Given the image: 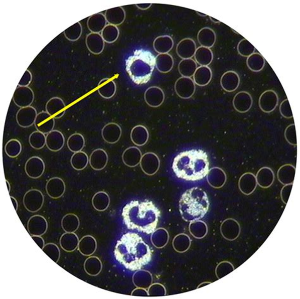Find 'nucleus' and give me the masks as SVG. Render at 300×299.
<instances>
[{
	"mask_svg": "<svg viewBox=\"0 0 300 299\" xmlns=\"http://www.w3.org/2000/svg\"><path fill=\"white\" fill-rule=\"evenodd\" d=\"M114 256L128 270H139L151 261L152 252L141 236L135 233L123 235L116 244Z\"/></svg>",
	"mask_w": 300,
	"mask_h": 299,
	"instance_id": "nucleus-1",
	"label": "nucleus"
},
{
	"mask_svg": "<svg viewBox=\"0 0 300 299\" xmlns=\"http://www.w3.org/2000/svg\"><path fill=\"white\" fill-rule=\"evenodd\" d=\"M122 216L128 229L150 234L156 231L161 211L149 200H134L122 209Z\"/></svg>",
	"mask_w": 300,
	"mask_h": 299,
	"instance_id": "nucleus-2",
	"label": "nucleus"
},
{
	"mask_svg": "<svg viewBox=\"0 0 300 299\" xmlns=\"http://www.w3.org/2000/svg\"><path fill=\"white\" fill-rule=\"evenodd\" d=\"M207 153L202 150H192L180 153L174 159L173 170L179 179L186 181H199L209 171Z\"/></svg>",
	"mask_w": 300,
	"mask_h": 299,
	"instance_id": "nucleus-3",
	"label": "nucleus"
},
{
	"mask_svg": "<svg viewBox=\"0 0 300 299\" xmlns=\"http://www.w3.org/2000/svg\"><path fill=\"white\" fill-rule=\"evenodd\" d=\"M179 206L184 220L192 223L197 222L204 217L209 211V199L202 189L193 187L183 194Z\"/></svg>",
	"mask_w": 300,
	"mask_h": 299,
	"instance_id": "nucleus-4",
	"label": "nucleus"
},
{
	"mask_svg": "<svg viewBox=\"0 0 300 299\" xmlns=\"http://www.w3.org/2000/svg\"><path fill=\"white\" fill-rule=\"evenodd\" d=\"M156 67V57L150 51L136 50L125 62V70L137 85L146 84L151 79Z\"/></svg>",
	"mask_w": 300,
	"mask_h": 299,
	"instance_id": "nucleus-5",
	"label": "nucleus"
},
{
	"mask_svg": "<svg viewBox=\"0 0 300 299\" xmlns=\"http://www.w3.org/2000/svg\"><path fill=\"white\" fill-rule=\"evenodd\" d=\"M45 197L42 192L38 189H31L26 192L23 198V204L27 211L36 213L42 208Z\"/></svg>",
	"mask_w": 300,
	"mask_h": 299,
	"instance_id": "nucleus-6",
	"label": "nucleus"
},
{
	"mask_svg": "<svg viewBox=\"0 0 300 299\" xmlns=\"http://www.w3.org/2000/svg\"><path fill=\"white\" fill-rule=\"evenodd\" d=\"M192 78L182 77L176 82L175 91L179 97L184 99L192 98L196 91V86Z\"/></svg>",
	"mask_w": 300,
	"mask_h": 299,
	"instance_id": "nucleus-7",
	"label": "nucleus"
},
{
	"mask_svg": "<svg viewBox=\"0 0 300 299\" xmlns=\"http://www.w3.org/2000/svg\"><path fill=\"white\" fill-rule=\"evenodd\" d=\"M35 100V93L30 87H18L13 96L14 103L19 108L31 106Z\"/></svg>",
	"mask_w": 300,
	"mask_h": 299,
	"instance_id": "nucleus-8",
	"label": "nucleus"
},
{
	"mask_svg": "<svg viewBox=\"0 0 300 299\" xmlns=\"http://www.w3.org/2000/svg\"><path fill=\"white\" fill-rule=\"evenodd\" d=\"M45 170V162L40 157H31L26 163V174L31 179H37L40 178L44 174Z\"/></svg>",
	"mask_w": 300,
	"mask_h": 299,
	"instance_id": "nucleus-9",
	"label": "nucleus"
},
{
	"mask_svg": "<svg viewBox=\"0 0 300 299\" xmlns=\"http://www.w3.org/2000/svg\"><path fill=\"white\" fill-rule=\"evenodd\" d=\"M48 228L47 220L44 216L34 215L29 219L27 228L31 236H42L47 233Z\"/></svg>",
	"mask_w": 300,
	"mask_h": 299,
	"instance_id": "nucleus-10",
	"label": "nucleus"
},
{
	"mask_svg": "<svg viewBox=\"0 0 300 299\" xmlns=\"http://www.w3.org/2000/svg\"><path fill=\"white\" fill-rule=\"evenodd\" d=\"M37 115V111L33 106L22 108L17 113V123L21 127H30L35 124Z\"/></svg>",
	"mask_w": 300,
	"mask_h": 299,
	"instance_id": "nucleus-11",
	"label": "nucleus"
},
{
	"mask_svg": "<svg viewBox=\"0 0 300 299\" xmlns=\"http://www.w3.org/2000/svg\"><path fill=\"white\" fill-rule=\"evenodd\" d=\"M279 103L276 92L273 90H267L263 92L259 98V106L265 113H270L274 111Z\"/></svg>",
	"mask_w": 300,
	"mask_h": 299,
	"instance_id": "nucleus-12",
	"label": "nucleus"
},
{
	"mask_svg": "<svg viewBox=\"0 0 300 299\" xmlns=\"http://www.w3.org/2000/svg\"><path fill=\"white\" fill-rule=\"evenodd\" d=\"M139 164L142 172L147 176H152L158 172L160 160L159 157L155 153H146L142 156Z\"/></svg>",
	"mask_w": 300,
	"mask_h": 299,
	"instance_id": "nucleus-13",
	"label": "nucleus"
},
{
	"mask_svg": "<svg viewBox=\"0 0 300 299\" xmlns=\"http://www.w3.org/2000/svg\"><path fill=\"white\" fill-rule=\"evenodd\" d=\"M55 120L47 111H43L38 114L34 125L39 132L48 134L54 129Z\"/></svg>",
	"mask_w": 300,
	"mask_h": 299,
	"instance_id": "nucleus-14",
	"label": "nucleus"
},
{
	"mask_svg": "<svg viewBox=\"0 0 300 299\" xmlns=\"http://www.w3.org/2000/svg\"><path fill=\"white\" fill-rule=\"evenodd\" d=\"M145 102L147 105L157 108L161 106L165 100V94L161 88L152 86L146 89L144 95Z\"/></svg>",
	"mask_w": 300,
	"mask_h": 299,
	"instance_id": "nucleus-15",
	"label": "nucleus"
},
{
	"mask_svg": "<svg viewBox=\"0 0 300 299\" xmlns=\"http://www.w3.org/2000/svg\"><path fill=\"white\" fill-rule=\"evenodd\" d=\"M66 186L64 181L59 177H53L46 184V192L50 198L57 199L61 198L65 192Z\"/></svg>",
	"mask_w": 300,
	"mask_h": 299,
	"instance_id": "nucleus-16",
	"label": "nucleus"
},
{
	"mask_svg": "<svg viewBox=\"0 0 300 299\" xmlns=\"http://www.w3.org/2000/svg\"><path fill=\"white\" fill-rule=\"evenodd\" d=\"M101 135L106 142L111 144H115L122 135V128L117 123H107L102 128Z\"/></svg>",
	"mask_w": 300,
	"mask_h": 299,
	"instance_id": "nucleus-17",
	"label": "nucleus"
},
{
	"mask_svg": "<svg viewBox=\"0 0 300 299\" xmlns=\"http://www.w3.org/2000/svg\"><path fill=\"white\" fill-rule=\"evenodd\" d=\"M253 105V98L251 94L246 91L237 93L233 99L234 109L239 113L248 112Z\"/></svg>",
	"mask_w": 300,
	"mask_h": 299,
	"instance_id": "nucleus-18",
	"label": "nucleus"
},
{
	"mask_svg": "<svg viewBox=\"0 0 300 299\" xmlns=\"http://www.w3.org/2000/svg\"><path fill=\"white\" fill-rule=\"evenodd\" d=\"M197 49V45L193 39L185 38L177 45L176 53L183 60L189 59L194 57Z\"/></svg>",
	"mask_w": 300,
	"mask_h": 299,
	"instance_id": "nucleus-19",
	"label": "nucleus"
},
{
	"mask_svg": "<svg viewBox=\"0 0 300 299\" xmlns=\"http://www.w3.org/2000/svg\"><path fill=\"white\" fill-rule=\"evenodd\" d=\"M46 111L55 119H60L65 115L66 105L59 97L51 98L46 104Z\"/></svg>",
	"mask_w": 300,
	"mask_h": 299,
	"instance_id": "nucleus-20",
	"label": "nucleus"
},
{
	"mask_svg": "<svg viewBox=\"0 0 300 299\" xmlns=\"http://www.w3.org/2000/svg\"><path fill=\"white\" fill-rule=\"evenodd\" d=\"M105 43L100 34L91 33L86 36V47L94 55H100L103 52Z\"/></svg>",
	"mask_w": 300,
	"mask_h": 299,
	"instance_id": "nucleus-21",
	"label": "nucleus"
},
{
	"mask_svg": "<svg viewBox=\"0 0 300 299\" xmlns=\"http://www.w3.org/2000/svg\"><path fill=\"white\" fill-rule=\"evenodd\" d=\"M64 135L59 130H53L48 133L46 139V145L51 152H59L64 147Z\"/></svg>",
	"mask_w": 300,
	"mask_h": 299,
	"instance_id": "nucleus-22",
	"label": "nucleus"
},
{
	"mask_svg": "<svg viewBox=\"0 0 300 299\" xmlns=\"http://www.w3.org/2000/svg\"><path fill=\"white\" fill-rule=\"evenodd\" d=\"M108 157L107 153L102 149H97L93 151L89 157V165L91 167L96 171H100L105 169L107 165Z\"/></svg>",
	"mask_w": 300,
	"mask_h": 299,
	"instance_id": "nucleus-23",
	"label": "nucleus"
},
{
	"mask_svg": "<svg viewBox=\"0 0 300 299\" xmlns=\"http://www.w3.org/2000/svg\"><path fill=\"white\" fill-rule=\"evenodd\" d=\"M240 84V78L234 71H228L224 73L221 79L222 89L227 92L235 91Z\"/></svg>",
	"mask_w": 300,
	"mask_h": 299,
	"instance_id": "nucleus-24",
	"label": "nucleus"
},
{
	"mask_svg": "<svg viewBox=\"0 0 300 299\" xmlns=\"http://www.w3.org/2000/svg\"><path fill=\"white\" fill-rule=\"evenodd\" d=\"M105 16L109 24L117 27L124 23L126 14L122 7H118L106 10Z\"/></svg>",
	"mask_w": 300,
	"mask_h": 299,
	"instance_id": "nucleus-25",
	"label": "nucleus"
},
{
	"mask_svg": "<svg viewBox=\"0 0 300 299\" xmlns=\"http://www.w3.org/2000/svg\"><path fill=\"white\" fill-rule=\"evenodd\" d=\"M141 151L136 147L127 148L123 153L122 161L126 166L135 167L139 165L142 158Z\"/></svg>",
	"mask_w": 300,
	"mask_h": 299,
	"instance_id": "nucleus-26",
	"label": "nucleus"
},
{
	"mask_svg": "<svg viewBox=\"0 0 300 299\" xmlns=\"http://www.w3.org/2000/svg\"><path fill=\"white\" fill-rule=\"evenodd\" d=\"M79 239L75 232H65L60 239V245L64 251L72 252L78 248Z\"/></svg>",
	"mask_w": 300,
	"mask_h": 299,
	"instance_id": "nucleus-27",
	"label": "nucleus"
},
{
	"mask_svg": "<svg viewBox=\"0 0 300 299\" xmlns=\"http://www.w3.org/2000/svg\"><path fill=\"white\" fill-rule=\"evenodd\" d=\"M197 40L201 46L211 48L216 43V34L211 28H203L198 32Z\"/></svg>",
	"mask_w": 300,
	"mask_h": 299,
	"instance_id": "nucleus-28",
	"label": "nucleus"
},
{
	"mask_svg": "<svg viewBox=\"0 0 300 299\" xmlns=\"http://www.w3.org/2000/svg\"><path fill=\"white\" fill-rule=\"evenodd\" d=\"M97 249V242L93 236H84L79 240L78 250L84 256H91Z\"/></svg>",
	"mask_w": 300,
	"mask_h": 299,
	"instance_id": "nucleus-29",
	"label": "nucleus"
},
{
	"mask_svg": "<svg viewBox=\"0 0 300 299\" xmlns=\"http://www.w3.org/2000/svg\"><path fill=\"white\" fill-rule=\"evenodd\" d=\"M105 14L98 13L92 15L87 21V26L91 33H98L102 32L103 29L106 26Z\"/></svg>",
	"mask_w": 300,
	"mask_h": 299,
	"instance_id": "nucleus-30",
	"label": "nucleus"
},
{
	"mask_svg": "<svg viewBox=\"0 0 300 299\" xmlns=\"http://www.w3.org/2000/svg\"><path fill=\"white\" fill-rule=\"evenodd\" d=\"M174 45L173 39L168 35L159 36L153 43L154 49L159 54L169 53L173 50Z\"/></svg>",
	"mask_w": 300,
	"mask_h": 299,
	"instance_id": "nucleus-31",
	"label": "nucleus"
},
{
	"mask_svg": "<svg viewBox=\"0 0 300 299\" xmlns=\"http://www.w3.org/2000/svg\"><path fill=\"white\" fill-rule=\"evenodd\" d=\"M130 139L137 146H142L146 144L149 140V132L144 126H135L130 132Z\"/></svg>",
	"mask_w": 300,
	"mask_h": 299,
	"instance_id": "nucleus-32",
	"label": "nucleus"
},
{
	"mask_svg": "<svg viewBox=\"0 0 300 299\" xmlns=\"http://www.w3.org/2000/svg\"><path fill=\"white\" fill-rule=\"evenodd\" d=\"M117 86L113 80L106 78L99 82L98 92L102 98L108 99L115 96Z\"/></svg>",
	"mask_w": 300,
	"mask_h": 299,
	"instance_id": "nucleus-33",
	"label": "nucleus"
},
{
	"mask_svg": "<svg viewBox=\"0 0 300 299\" xmlns=\"http://www.w3.org/2000/svg\"><path fill=\"white\" fill-rule=\"evenodd\" d=\"M212 79L211 69L207 66H200L197 68L193 75V81L199 86H207Z\"/></svg>",
	"mask_w": 300,
	"mask_h": 299,
	"instance_id": "nucleus-34",
	"label": "nucleus"
},
{
	"mask_svg": "<svg viewBox=\"0 0 300 299\" xmlns=\"http://www.w3.org/2000/svg\"><path fill=\"white\" fill-rule=\"evenodd\" d=\"M174 58L169 53L159 54L156 58V67L157 69L162 74H167L173 69Z\"/></svg>",
	"mask_w": 300,
	"mask_h": 299,
	"instance_id": "nucleus-35",
	"label": "nucleus"
},
{
	"mask_svg": "<svg viewBox=\"0 0 300 299\" xmlns=\"http://www.w3.org/2000/svg\"><path fill=\"white\" fill-rule=\"evenodd\" d=\"M194 57L195 62L200 66H209L214 59V54L211 49L203 46L197 48Z\"/></svg>",
	"mask_w": 300,
	"mask_h": 299,
	"instance_id": "nucleus-36",
	"label": "nucleus"
},
{
	"mask_svg": "<svg viewBox=\"0 0 300 299\" xmlns=\"http://www.w3.org/2000/svg\"><path fill=\"white\" fill-rule=\"evenodd\" d=\"M110 204V198L105 192L100 191L94 194L92 199V204L96 211H105L107 210Z\"/></svg>",
	"mask_w": 300,
	"mask_h": 299,
	"instance_id": "nucleus-37",
	"label": "nucleus"
},
{
	"mask_svg": "<svg viewBox=\"0 0 300 299\" xmlns=\"http://www.w3.org/2000/svg\"><path fill=\"white\" fill-rule=\"evenodd\" d=\"M84 269L89 275L97 276L101 273V269H102V262L97 257H89L84 262Z\"/></svg>",
	"mask_w": 300,
	"mask_h": 299,
	"instance_id": "nucleus-38",
	"label": "nucleus"
},
{
	"mask_svg": "<svg viewBox=\"0 0 300 299\" xmlns=\"http://www.w3.org/2000/svg\"><path fill=\"white\" fill-rule=\"evenodd\" d=\"M61 226L65 232H76L80 226L79 218L75 214H67L62 219Z\"/></svg>",
	"mask_w": 300,
	"mask_h": 299,
	"instance_id": "nucleus-39",
	"label": "nucleus"
},
{
	"mask_svg": "<svg viewBox=\"0 0 300 299\" xmlns=\"http://www.w3.org/2000/svg\"><path fill=\"white\" fill-rule=\"evenodd\" d=\"M197 63L192 58L181 61L178 65V70L183 77L191 78L197 69Z\"/></svg>",
	"mask_w": 300,
	"mask_h": 299,
	"instance_id": "nucleus-40",
	"label": "nucleus"
},
{
	"mask_svg": "<svg viewBox=\"0 0 300 299\" xmlns=\"http://www.w3.org/2000/svg\"><path fill=\"white\" fill-rule=\"evenodd\" d=\"M67 145L69 150L74 153L82 152L85 146V139L81 133H75L68 138Z\"/></svg>",
	"mask_w": 300,
	"mask_h": 299,
	"instance_id": "nucleus-41",
	"label": "nucleus"
},
{
	"mask_svg": "<svg viewBox=\"0 0 300 299\" xmlns=\"http://www.w3.org/2000/svg\"><path fill=\"white\" fill-rule=\"evenodd\" d=\"M152 275L147 271L137 270L132 277V281L136 287L146 289L152 283Z\"/></svg>",
	"mask_w": 300,
	"mask_h": 299,
	"instance_id": "nucleus-42",
	"label": "nucleus"
},
{
	"mask_svg": "<svg viewBox=\"0 0 300 299\" xmlns=\"http://www.w3.org/2000/svg\"><path fill=\"white\" fill-rule=\"evenodd\" d=\"M246 64L251 71L254 72H260L265 65V60L263 56L258 53H254L246 60Z\"/></svg>",
	"mask_w": 300,
	"mask_h": 299,
	"instance_id": "nucleus-43",
	"label": "nucleus"
},
{
	"mask_svg": "<svg viewBox=\"0 0 300 299\" xmlns=\"http://www.w3.org/2000/svg\"><path fill=\"white\" fill-rule=\"evenodd\" d=\"M88 156L86 153L79 152L74 153L71 159V164L72 168L77 171H81L86 169L89 164Z\"/></svg>",
	"mask_w": 300,
	"mask_h": 299,
	"instance_id": "nucleus-44",
	"label": "nucleus"
},
{
	"mask_svg": "<svg viewBox=\"0 0 300 299\" xmlns=\"http://www.w3.org/2000/svg\"><path fill=\"white\" fill-rule=\"evenodd\" d=\"M120 31L117 26L108 24L101 32V37L105 43L109 44L115 42L119 37Z\"/></svg>",
	"mask_w": 300,
	"mask_h": 299,
	"instance_id": "nucleus-45",
	"label": "nucleus"
},
{
	"mask_svg": "<svg viewBox=\"0 0 300 299\" xmlns=\"http://www.w3.org/2000/svg\"><path fill=\"white\" fill-rule=\"evenodd\" d=\"M23 147L20 141L16 138H12L6 143L5 152L9 157L15 159L20 155Z\"/></svg>",
	"mask_w": 300,
	"mask_h": 299,
	"instance_id": "nucleus-46",
	"label": "nucleus"
},
{
	"mask_svg": "<svg viewBox=\"0 0 300 299\" xmlns=\"http://www.w3.org/2000/svg\"><path fill=\"white\" fill-rule=\"evenodd\" d=\"M47 136L39 131L33 132L29 137V142L31 146L36 150H42L46 145Z\"/></svg>",
	"mask_w": 300,
	"mask_h": 299,
	"instance_id": "nucleus-47",
	"label": "nucleus"
},
{
	"mask_svg": "<svg viewBox=\"0 0 300 299\" xmlns=\"http://www.w3.org/2000/svg\"><path fill=\"white\" fill-rule=\"evenodd\" d=\"M82 34H83V27L79 22L69 27L64 31L65 37L71 41L78 40L81 37Z\"/></svg>",
	"mask_w": 300,
	"mask_h": 299,
	"instance_id": "nucleus-48",
	"label": "nucleus"
},
{
	"mask_svg": "<svg viewBox=\"0 0 300 299\" xmlns=\"http://www.w3.org/2000/svg\"><path fill=\"white\" fill-rule=\"evenodd\" d=\"M237 50L242 57L247 58L255 52V48L246 39L239 41Z\"/></svg>",
	"mask_w": 300,
	"mask_h": 299,
	"instance_id": "nucleus-49",
	"label": "nucleus"
},
{
	"mask_svg": "<svg viewBox=\"0 0 300 299\" xmlns=\"http://www.w3.org/2000/svg\"><path fill=\"white\" fill-rule=\"evenodd\" d=\"M42 250L53 261L56 263L59 262L60 257V250L57 244L48 243V244H45Z\"/></svg>",
	"mask_w": 300,
	"mask_h": 299,
	"instance_id": "nucleus-50",
	"label": "nucleus"
},
{
	"mask_svg": "<svg viewBox=\"0 0 300 299\" xmlns=\"http://www.w3.org/2000/svg\"><path fill=\"white\" fill-rule=\"evenodd\" d=\"M284 136L285 139L292 145H297L296 128L294 124H291L285 130Z\"/></svg>",
	"mask_w": 300,
	"mask_h": 299,
	"instance_id": "nucleus-51",
	"label": "nucleus"
},
{
	"mask_svg": "<svg viewBox=\"0 0 300 299\" xmlns=\"http://www.w3.org/2000/svg\"><path fill=\"white\" fill-rule=\"evenodd\" d=\"M279 111L283 117L285 118L289 119L293 116L291 106H290L289 100L287 99H284L280 104Z\"/></svg>",
	"mask_w": 300,
	"mask_h": 299,
	"instance_id": "nucleus-52",
	"label": "nucleus"
},
{
	"mask_svg": "<svg viewBox=\"0 0 300 299\" xmlns=\"http://www.w3.org/2000/svg\"><path fill=\"white\" fill-rule=\"evenodd\" d=\"M33 80V75L29 70H26L24 72L23 77L19 82V87H29Z\"/></svg>",
	"mask_w": 300,
	"mask_h": 299,
	"instance_id": "nucleus-53",
	"label": "nucleus"
},
{
	"mask_svg": "<svg viewBox=\"0 0 300 299\" xmlns=\"http://www.w3.org/2000/svg\"><path fill=\"white\" fill-rule=\"evenodd\" d=\"M131 295L146 296L148 295V293H147V291L145 288L137 287V288L134 289V290L132 291Z\"/></svg>",
	"mask_w": 300,
	"mask_h": 299,
	"instance_id": "nucleus-54",
	"label": "nucleus"
},
{
	"mask_svg": "<svg viewBox=\"0 0 300 299\" xmlns=\"http://www.w3.org/2000/svg\"><path fill=\"white\" fill-rule=\"evenodd\" d=\"M32 239L34 240L36 244L40 247V249H43L44 247L45 244V240L43 239L41 236H31Z\"/></svg>",
	"mask_w": 300,
	"mask_h": 299,
	"instance_id": "nucleus-55",
	"label": "nucleus"
},
{
	"mask_svg": "<svg viewBox=\"0 0 300 299\" xmlns=\"http://www.w3.org/2000/svg\"><path fill=\"white\" fill-rule=\"evenodd\" d=\"M152 6V4H141L135 5V6H136L137 8L140 10H142V11H145V10L149 9Z\"/></svg>",
	"mask_w": 300,
	"mask_h": 299,
	"instance_id": "nucleus-56",
	"label": "nucleus"
},
{
	"mask_svg": "<svg viewBox=\"0 0 300 299\" xmlns=\"http://www.w3.org/2000/svg\"><path fill=\"white\" fill-rule=\"evenodd\" d=\"M11 199L12 201V203L14 204V208H15L16 211H18L19 208L18 201L13 196H11Z\"/></svg>",
	"mask_w": 300,
	"mask_h": 299,
	"instance_id": "nucleus-57",
	"label": "nucleus"
},
{
	"mask_svg": "<svg viewBox=\"0 0 300 299\" xmlns=\"http://www.w3.org/2000/svg\"><path fill=\"white\" fill-rule=\"evenodd\" d=\"M6 183L7 185V187H8L9 193H10V192H11V184H10V182H9V181H7V180H6Z\"/></svg>",
	"mask_w": 300,
	"mask_h": 299,
	"instance_id": "nucleus-58",
	"label": "nucleus"
},
{
	"mask_svg": "<svg viewBox=\"0 0 300 299\" xmlns=\"http://www.w3.org/2000/svg\"><path fill=\"white\" fill-rule=\"evenodd\" d=\"M210 20H211L212 22H214V23H221V22H220L219 21L216 20V19H215L214 18H212V17H210Z\"/></svg>",
	"mask_w": 300,
	"mask_h": 299,
	"instance_id": "nucleus-59",
	"label": "nucleus"
},
{
	"mask_svg": "<svg viewBox=\"0 0 300 299\" xmlns=\"http://www.w3.org/2000/svg\"><path fill=\"white\" fill-rule=\"evenodd\" d=\"M197 13L198 15H199V16H202V17H207V15L203 14L202 13H200V12H197Z\"/></svg>",
	"mask_w": 300,
	"mask_h": 299,
	"instance_id": "nucleus-60",
	"label": "nucleus"
}]
</instances>
